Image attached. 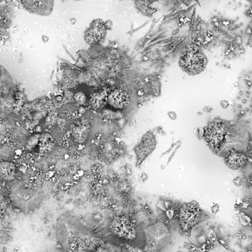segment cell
<instances>
[{
    "label": "cell",
    "instance_id": "12",
    "mask_svg": "<svg viewBox=\"0 0 252 252\" xmlns=\"http://www.w3.org/2000/svg\"><path fill=\"white\" fill-rule=\"evenodd\" d=\"M229 105H230L229 102L226 101V100H223V101H220V106H221L222 109H228Z\"/></svg>",
    "mask_w": 252,
    "mask_h": 252
},
{
    "label": "cell",
    "instance_id": "10",
    "mask_svg": "<svg viewBox=\"0 0 252 252\" xmlns=\"http://www.w3.org/2000/svg\"><path fill=\"white\" fill-rule=\"evenodd\" d=\"M89 128L87 124H81L73 128L72 137L75 141L78 143H83L85 142L89 135Z\"/></svg>",
    "mask_w": 252,
    "mask_h": 252
},
{
    "label": "cell",
    "instance_id": "4",
    "mask_svg": "<svg viewBox=\"0 0 252 252\" xmlns=\"http://www.w3.org/2000/svg\"><path fill=\"white\" fill-rule=\"evenodd\" d=\"M109 28L107 24L101 19L94 20L84 32L86 42L92 46L98 45L104 40Z\"/></svg>",
    "mask_w": 252,
    "mask_h": 252
},
{
    "label": "cell",
    "instance_id": "11",
    "mask_svg": "<svg viewBox=\"0 0 252 252\" xmlns=\"http://www.w3.org/2000/svg\"><path fill=\"white\" fill-rule=\"evenodd\" d=\"M233 183H234V185H236L237 187H239V186H241V184H242V178H241V177L237 176V177H236L235 178H234V180H233Z\"/></svg>",
    "mask_w": 252,
    "mask_h": 252
},
{
    "label": "cell",
    "instance_id": "7",
    "mask_svg": "<svg viewBox=\"0 0 252 252\" xmlns=\"http://www.w3.org/2000/svg\"><path fill=\"white\" fill-rule=\"evenodd\" d=\"M146 236L148 241L154 248L162 245L168 240L169 230L167 227L162 223H155L147 228Z\"/></svg>",
    "mask_w": 252,
    "mask_h": 252
},
{
    "label": "cell",
    "instance_id": "5",
    "mask_svg": "<svg viewBox=\"0 0 252 252\" xmlns=\"http://www.w3.org/2000/svg\"><path fill=\"white\" fill-rule=\"evenodd\" d=\"M23 8L29 13L41 16H48L54 7L55 0H20Z\"/></svg>",
    "mask_w": 252,
    "mask_h": 252
},
{
    "label": "cell",
    "instance_id": "3",
    "mask_svg": "<svg viewBox=\"0 0 252 252\" xmlns=\"http://www.w3.org/2000/svg\"><path fill=\"white\" fill-rule=\"evenodd\" d=\"M228 130L223 121H213L208 125L204 131L203 137L214 153L220 151V148L226 139Z\"/></svg>",
    "mask_w": 252,
    "mask_h": 252
},
{
    "label": "cell",
    "instance_id": "8",
    "mask_svg": "<svg viewBox=\"0 0 252 252\" xmlns=\"http://www.w3.org/2000/svg\"><path fill=\"white\" fill-rule=\"evenodd\" d=\"M156 142L153 134L151 133L145 134L142 140L135 149L139 162H142L147 156H148V155L151 154L156 147Z\"/></svg>",
    "mask_w": 252,
    "mask_h": 252
},
{
    "label": "cell",
    "instance_id": "6",
    "mask_svg": "<svg viewBox=\"0 0 252 252\" xmlns=\"http://www.w3.org/2000/svg\"><path fill=\"white\" fill-rule=\"evenodd\" d=\"M114 234L128 240H133L136 237V230L134 223L126 217H119L114 219L112 224Z\"/></svg>",
    "mask_w": 252,
    "mask_h": 252
},
{
    "label": "cell",
    "instance_id": "13",
    "mask_svg": "<svg viewBox=\"0 0 252 252\" xmlns=\"http://www.w3.org/2000/svg\"><path fill=\"white\" fill-rule=\"evenodd\" d=\"M219 209H220V206H219L217 203H214L213 206H212V207H211V210H212V212L213 214L217 213Z\"/></svg>",
    "mask_w": 252,
    "mask_h": 252
},
{
    "label": "cell",
    "instance_id": "2",
    "mask_svg": "<svg viewBox=\"0 0 252 252\" xmlns=\"http://www.w3.org/2000/svg\"><path fill=\"white\" fill-rule=\"evenodd\" d=\"M20 92L10 75L0 65V114L4 115L19 101Z\"/></svg>",
    "mask_w": 252,
    "mask_h": 252
},
{
    "label": "cell",
    "instance_id": "1",
    "mask_svg": "<svg viewBox=\"0 0 252 252\" xmlns=\"http://www.w3.org/2000/svg\"><path fill=\"white\" fill-rule=\"evenodd\" d=\"M178 64L186 73L196 75L204 71L208 64V59L199 47L190 44L181 53Z\"/></svg>",
    "mask_w": 252,
    "mask_h": 252
},
{
    "label": "cell",
    "instance_id": "9",
    "mask_svg": "<svg viewBox=\"0 0 252 252\" xmlns=\"http://www.w3.org/2000/svg\"><path fill=\"white\" fill-rule=\"evenodd\" d=\"M225 164L228 168L237 170L243 168L247 164L248 158L244 153L234 149H231L228 151L224 159Z\"/></svg>",
    "mask_w": 252,
    "mask_h": 252
},
{
    "label": "cell",
    "instance_id": "14",
    "mask_svg": "<svg viewBox=\"0 0 252 252\" xmlns=\"http://www.w3.org/2000/svg\"><path fill=\"white\" fill-rule=\"evenodd\" d=\"M248 45L252 49V30L249 35V38L248 39Z\"/></svg>",
    "mask_w": 252,
    "mask_h": 252
}]
</instances>
